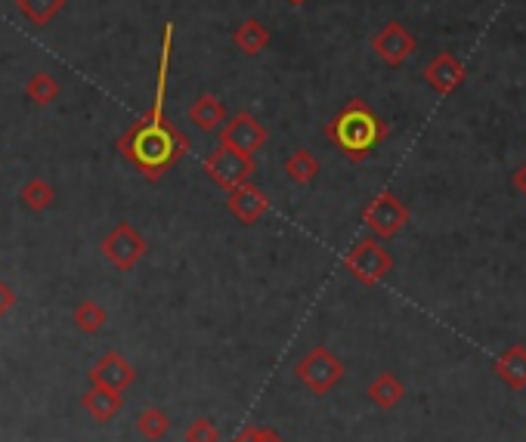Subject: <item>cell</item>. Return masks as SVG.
Wrapping results in <instances>:
<instances>
[{
    "label": "cell",
    "mask_w": 526,
    "mask_h": 442,
    "mask_svg": "<svg viewBox=\"0 0 526 442\" xmlns=\"http://www.w3.org/2000/svg\"><path fill=\"white\" fill-rule=\"evenodd\" d=\"M171 53H174V25L168 22L164 25V34H161V56H158L152 106L143 118H137L118 136L121 158L134 164L146 180H161L192 149L189 136L168 115H164V93H168Z\"/></svg>",
    "instance_id": "1"
},
{
    "label": "cell",
    "mask_w": 526,
    "mask_h": 442,
    "mask_svg": "<svg viewBox=\"0 0 526 442\" xmlns=\"http://www.w3.org/2000/svg\"><path fill=\"white\" fill-rule=\"evenodd\" d=\"M322 133L335 143V149L344 158H350L353 164H363L390 136V124L372 112L366 99H350L347 106L322 127Z\"/></svg>",
    "instance_id": "2"
},
{
    "label": "cell",
    "mask_w": 526,
    "mask_h": 442,
    "mask_svg": "<svg viewBox=\"0 0 526 442\" xmlns=\"http://www.w3.org/2000/svg\"><path fill=\"white\" fill-rule=\"evenodd\" d=\"M393 266H397V260H393V254L381 245V238H375V235L359 238V242L344 257V269L366 288H375L378 282H384L393 272Z\"/></svg>",
    "instance_id": "3"
},
{
    "label": "cell",
    "mask_w": 526,
    "mask_h": 442,
    "mask_svg": "<svg viewBox=\"0 0 526 442\" xmlns=\"http://www.w3.org/2000/svg\"><path fill=\"white\" fill-rule=\"evenodd\" d=\"M205 174L211 177L214 186H220L223 192H233L245 183H251V177L257 174V161L254 155H245L233 146H217L205 161Z\"/></svg>",
    "instance_id": "4"
},
{
    "label": "cell",
    "mask_w": 526,
    "mask_h": 442,
    "mask_svg": "<svg viewBox=\"0 0 526 442\" xmlns=\"http://www.w3.org/2000/svg\"><path fill=\"white\" fill-rule=\"evenodd\" d=\"M294 374H298V381L316 393V396H325L332 393L341 378H344V362L328 350V347H313L298 365H294Z\"/></svg>",
    "instance_id": "5"
},
{
    "label": "cell",
    "mask_w": 526,
    "mask_h": 442,
    "mask_svg": "<svg viewBox=\"0 0 526 442\" xmlns=\"http://www.w3.org/2000/svg\"><path fill=\"white\" fill-rule=\"evenodd\" d=\"M363 223L366 229L381 238V242H387V238H397L406 223H409V208L400 201V195H393L390 189L378 192L366 208H363Z\"/></svg>",
    "instance_id": "6"
},
{
    "label": "cell",
    "mask_w": 526,
    "mask_h": 442,
    "mask_svg": "<svg viewBox=\"0 0 526 442\" xmlns=\"http://www.w3.org/2000/svg\"><path fill=\"white\" fill-rule=\"evenodd\" d=\"M100 251L118 272H130V269H137V263L146 257L149 242L130 223H115V229L103 238Z\"/></svg>",
    "instance_id": "7"
},
{
    "label": "cell",
    "mask_w": 526,
    "mask_h": 442,
    "mask_svg": "<svg viewBox=\"0 0 526 442\" xmlns=\"http://www.w3.org/2000/svg\"><path fill=\"white\" fill-rule=\"evenodd\" d=\"M369 44L378 53V59L384 65H390V68L406 65L415 56V50H418V38H415V34L403 22H387L381 31L372 34Z\"/></svg>",
    "instance_id": "8"
},
{
    "label": "cell",
    "mask_w": 526,
    "mask_h": 442,
    "mask_svg": "<svg viewBox=\"0 0 526 442\" xmlns=\"http://www.w3.org/2000/svg\"><path fill=\"white\" fill-rule=\"evenodd\" d=\"M217 133H220V146H233L245 155L260 152L270 140V130L263 127L251 112H236L233 118H226V124Z\"/></svg>",
    "instance_id": "9"
},
{
    "label": "cell",
    "mask_w": 526,
    "mask_h": 442,
    "mask_svg": "<svg viewBox=\"0 0 526 442\" xmlns=\"http://www.w3.org/2000/svg\"><path fill=\"white\" fill-rule=\"evenodd\" d=\"M465 78H468V68L462 65V59H458L455 53H449V50L437 53L431 62L424 65V81H427V87H431L434 93H440V96L455 93L458 87L465 84Z\"/></svg>",
    "instance_id": "10"
},
{
    "label": "cell",
    "mask_w": 526,
    "mask_h": 442,
    "mask_svg": "<svg viewBox=\"0 0 526 442\" xmlns=\"http://www.w3.org/2000/svg\"><path fill=\"white\" fill-rule=\"evenodd\" d=\"M226 208H229V214H233L239 223L254 226V223H260L263 217L270 214L273 201H270V195L263 192L260 186L245 183V186H239L233 192H226Z\"/></svg>",
    "instance_id": "11"
},
{
    "label": "cell",
    "mask_w": 526,
    "mask_h": 442,
    "mask_svg": "<svg viewBox=\"0 0 526 442\" xmlns=\"http://www.w3.org/2000/svg\"><path fill=\"white\" fill-rule=\"evenodd\" d=\"M134 381H137V368L130 365L121 353H106L100 362L90 368V384L93 387H109V390L124 393Z\"/></svg>",
    "instance_id": "12"
},
{
    "label": "cell",
    "mask_w": 526,
    "mask_h": 442,
    "mask_svg": "<svg viewBox=\"0 0 526 442\" xmlns=\"http://www.w3.org/2000/svg\"><path fill=\"white\" fill-rule=\"evenodd\" d=\"M81 408L96 421V424H109L121 415L124 408V396L118 390H109V387H93L81 396Z\"/></svg>",
    "instance_id": "13"
},
{
    "label": "cell",
    "mask_w": 526,
    "mask_h": 442,
    "mask_svg": "<svg viewBox=\"0 0 526 442\" xmlns=\"http://www.w3.org/2000/svg\"><path fill=\"white\" fill-rule=\"evenodd\" d=\"M492 371H496V378L511 387V390H526V347L514 344L508 347L496 362H492Z\"/></svg>",
    "instance_id": "14"
},
{
    "label": "cell",
    "mask_w": 526,
    "mask_h": 442,
    "mask_svg": "<svg viewBox=\"0 0 526 442\" xmlns=\"http://www.w3.org/2000/svg\"><path fill=\"white\" fill-rule=\"evenodd\" d=\"M189 121L199 127L202 133H214L226 124V109L223 102L214 93H202L195 96V102L189 106Z\"/></svg>",
    "instance_id": "15"
},
{
    "label": "cell",
    "mask_w": 526,
    "mask_h": 442,
    "mask_svg": "<svg viewBox=\"0 0 526 442\" xmlns=\"http://www.w3.org/2000/svg\"><path fill=\"white\" fill-rule=\"evenodd\" d=\"M366 393H369L372 405L381 408V412H393V408H397L406 399V387H403V381L393 371H381L378 378L369 384Z\"/></svg>",
    "instance_id": "16"
},
{
    "label": "cell",
    "mask_w": 526,
    "mask_h": 442,
    "mask_svg": "<svg viewBox=\"0 0 526 442\" xmlns=\"http://www.w3.org/2000/svg\"><path fill=\"white\" fill-rule=\"evenodd\" d=\"M233 44L236 50H242L245 56H260L270 47V31L260 19H245L236 31H233Z\"/></svg>",
    "instance_id": "17"
},
{
    "label": "cell",
    "mask_w": 526,
    "mask_h": 442,
    "mask_svg": "<svg viewBox=\"0 0 526 442\" xmlns=\"http://www.w3.org/2000/svg\"><path fill=\"white\" fill-rule=\"evenodd\" d=\"M285 174L294 186H310L319 177V158L310 149H294L285 158Z\"/></svg>",
    "instance_id": "18"
},
{
    "label": "cell",
    "mask_w": 526,
    "mask_h": 442,
    "mask_svg": "<svg viewBox=\"0 0 526 442\" xmlns=\"http://www.w3.org/2000/svg\"><path fill=\"white\" fill-rule=\"evenodd\" d=\"M72 322L81 334H100L109 322V313L103 310V303H96V300L87 297L72 310Z\"/></svg>",
    "instance_id": "19"
},
{
    "label": "cell",
    "mask_w": 526,
    "mask_h": 442,
    "mask_svg": "<svg viewBox=\"0 0 526 442\" xmlns=\"http://www.w3.org/2000/svg\"><path fill=\"white\" fill-rule=\"evenodd\" d=\"M19 201H22V208H28V211L41 214V211L53 208V201H56V189H53L47 180L35 177V180H28V183L19 189Z\"/></svg>",
    "instance_id": "20"
},
{
    "label": "cell",
    "mask_w": 526,
    "mask_h": 442,
    "mask_svg": "<svg viewBox=\"0 0 526 442\" xmlns=\"http://www.w3.org/2000/svg\"><path fill=\"white\" fill-rule=\"evenodd\" d=\"M59 81L50 75V72H35L28 78V84H25V96L35 102V106H53V102L59 99Z\"/></svg>",
    "instance_id": "21"
},
{
    "label": "cell",
    "mask_w": 526,
    "mask_h": 442,
    "mask_svg": "<svg viewBox=\"0 0 526 442\" xmlns=\"http://www.w3.org/2000/svg\"><path fill=\"white\" fill-rule=\"evenodd\" d=\"M168 430H171V418H168L164 408L152 405V408H143V412L137 415V433L149 442H161L164 436H168Z\"/></svg>",
    "instance_id": "22"
},
{
    "label": "cell",
    "mask_w": 526,
    "mask_h": 442,
    "mask_svg": "<svg viewBox=\"0 0 526 442\" xmlns=\"http://www.w3.org/2000/svg\"><path fill=\"white\" fill-rule=\"evenodd\" d=\"M16 7H19V13L31 22V25H50L59 13H62V7H65V0H16Z\"/></svg>",
    "instance_id": "23"
},
{
    "label": "cell",
    "mask_w": 526,
    "mask_h": 442,
    "mask_svg": "<svg viewBox=\"0 0 526 442\" xmlns=\"http://www.w3.org/2000/svg\"><path fill=\"white\" fill-rule=\"evenodd\" d=\"M186 442H220V427L211 418H195L186 427Z\"/></svg>",
    "instance_id": "24"
},
{
    "label": "cell",
    "mask_w": 526,
    "mask_h": 442,
    "mask_svg": "<svg viewBox=\"0 0 526 442\" xmlns=\"http://www.w3.org/2000/svg\"><path fill=\"white\" fill-rule=\"evenodd\" d=\"M233 442H285L273 427H245Z\"/></svg>",
    "instance_id": "25"
},
{
    "label": "cell",
    "mask_w": 526,
    "mask_h": 442,
    "mask_svg": "<svg viewBox=\"0 0 526 442\" xmlns=\"http://www.w3.org/2000/svg\"><path fill=\"white\" fill-rule=\"evenodd\" d=\"M13 306H16V291L0 279V319H7Z\"/></svg>",
    "instance_id": "26"
},
{
    "label": "cell",
    "mask_w": 526,
    "mask_h": 442,
    "mask_svg": "<svg viewBox=\"0 0 526 442\" xmlns=\"http://www.w3.org/2000/svg\"><path fill=\"white\" fill-rule=\"evenodd\" d=\"M511 183H514V189L526 198V164H520L517 170H514V177H511Z\"/></svg>",
    "instance_id": "27"
},
{
    "label": "cell",
    "mask_w": 526,
    "mask_h": 442,
    "mask_svg": "<svg viewBox=\"0 0 526 442\" xmlns=\"http://www.w3.org/2000/svg\"><path fill=\"white\" fill-rule=\"evenodd\" d=\"M288 4H291V7H301V4H307V0H288Z\"/></svg>",
    "instance_id": "28"
}]
</instances>
